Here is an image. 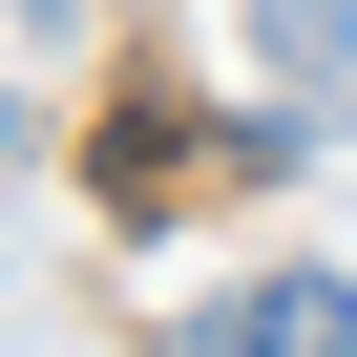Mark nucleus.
I'll list each match as a JSON object with an SVG mask.
<instances>
[{
  "label": "nucleus",
  "instance_id": "2",
  "mask_svg": "<svg viewBox=\"0 0 357 357\" xmlns=\"http://www.w3.org/2000/svg\"><path fill=\"white\" fill-rule=\"evenodd\" d=\"M252 43H273V126H336L357 105V0H273Z\"/></svg>",
  "mask_w": 357,
  "mask_h": 357
},
{
  "label": "nucleus",
  "instance_id": "1",
  "mask_svg": "<svg viewBox=\"0 0 357 357\" xmlns=\"http://www.w3.org/2000/svg\"><path fill=\"white\" fill-rule=\"evenodd\" d=\"M190 357H357V273H252V294H211Z\"/></svg>",
  "mask_w": 357,
  "mask_h": 357
}]
</instances>
